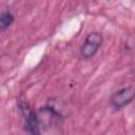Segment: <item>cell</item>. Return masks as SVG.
<instances>
[{"label":"cell","instance_id":"3957f363","mask_svg":"<svg viewBox=\"0 0 135 135\" xmlns=\"http://www.w3.org/2000/svg\"><path fill=\"white\" fill-rule=\"evenodd\" d=\"M134 99H135V88L129 85L116 91L111 96L110 102L115 110H120L127 107L128 104H130Z\"/></svg>","mask_w":135,"mask_h":135},{"label":"cell","instance_id":"7a4b0ae2","mask_svg":"<svg viewBox=\"0 0 135 135\" xmlns=\"http://www.w3.org/2000/svg\"><path fill=\"white\" fill-rule=\"evenodd\" d=\"M102 41H103V38L100 33H98V32L90 33L85 37V40L80 47L81 58L90 59V58L94 57L96 55L97 51L99 50V47L101 46Z\"/></svg>","mask_w":135,"mask_h":135},{"label":"cell","instance_id":"6da1fadb","mask_svg":"<svg viewBox=\"0 0 135 135\" xmlns=\"http://www.w3.org/2000/svg\"><path fill=\"white\" fill-rule=\"evenodd\" d=\"M18 107L24 121V128L28 135H41V123L38 113L35 112L26 101H19Z\"/></svg>","mask_w":135,"mask_h":135},{"label":"cell","instance_id":"277c9868","mask_svg":"<svg viewBox=\"0 0 135 135\" xmlns=\"http://www.w3.org/2000/svg\"><path fill=\"white\" fill-rule=\"evenodd\" d=\"M14 21V16L9 11H4L1 13L0 16V30L3 32L5 31Z\"/></svg>","mask_w":135,"mask_h":135}]
</instances>
